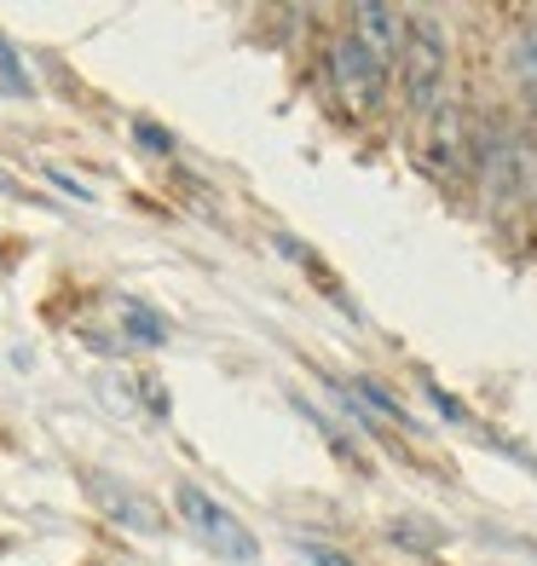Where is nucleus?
Masks as SVG:
<instances>
[{"mask_svg":"<svg viewBox=\"0 0 537 566\" xmlns=\"http://www.w3.org/2000/svg\"><path fill=\"white\" fill-rule=\"evenodd\" d=\"M399 82H404V105L428 116L440 105L445 87V35L433 12H404V46H399Z\"/></svg>","mask_w":537,"mask_h":566,"instance_id":"f257e3e1","label":"nucleus"},{"mask_svg":"<svg viewBox=\"0 0 537 566\" xmlns=\"http://www.w3.org/2000/svg\"><path fill=\"white\" fill-rule=\"evenodd\" d=\"M173 503H179V514H186V526H191L220 560H238V566L261 560V544H254V532H249L225 503H214L209 492H202V485H179Z\"/></svg>","mask_w":537,"mask_h":566,"instance_id":"f03ea898","label":"nucleus"},{"mask_svg":"<svg viewBox=\"0 0 537 566\" xmlns=\"http://www.w3.org/2000/svg\"><path fill=\"white\" fill-rule=\"evenodd\" d=\"M324 75H329V93L341 98L347 116H370L376 98H381V82H388V70H376L370 53H365V46H358L352 35H336V41H329Z\"/></svg>","mask_w":537,"mask_h":566,"instance_id":"7ed1b4c3","label":"nucleus"},{"mask_svg":"<svg viewBox=\"0 0 537 566\" xmlns=\"http://www.w3.org/2000/svg\"><path fill=\"white\" fill-rule=\"evenodd\" d=\"M417 150H422L428 174H440V179H468L474 174V134L463 127V111L456 105H433L422 116Z\"/></svg>","mask_w":537,"mask_h":566,"instance_id":"20e7f679","label":"nucleus"},{"mask_svg":"<svg viewBox=\"0 0 537 566\" xmlns=\"http://www.w3.org/2000/svg\"><path fill=\"white\" fill-rule=\"evenodd\" d=\"M352 41L370 53L376 70L399 64V46H404V12L381 7V0H365V7H352Z\"/></svg>","mask_w":537,"mask_h":566,"instance_id":"39448f33","label":"nucleus"},{"mask_svg":"<svg viewBox=\"0 0 537 566\" xmlns=\"http://www.w3.org/2000/svg\"><path fill=\"white\" fill-rule=\"evenodd\" d=\"M87 492H93V503L110 514V521H122V526H134V532H162V514H157V503H145L134 485H122V480H110V474H87Z\"/></svg>","mask_w":537,"mask_h":566,"instance_id":"423d86ee","label":"nucleus"},{"mask_svg":"<svg viewBox=\"0 0 537 566\" xmlns=\"http://www.w3.org/2000/svg\"><path fill=\"white\" fill-rule=\"evenodd\" d=\"M347 399H365L376 417H388V422H399V428H417L411 410H404V405H399L388 388H381V381H370V376H352V381H347Z\"/></svg>","mask_w":537,"mask_h":566,"instance_id":"0eeeda50","label":"nucleus"},{"mask_svg":"<svg viewBox=\"0 0 537 566\" xmlns=\"http://www.w3.org/2000/svg\"><path fill=\"white\" fill-rule=\"evenodd\" d=\"M122 329H127V336H134V342H145V347H157L162 336H168V329H162V318H150V306H139V301H122Z\"/></svg>","mask_w":537,"mask_h":566,"instance_id":"6e6552de","label":"nucleus"},{"mask_svg":"<svg viewBox=\"0 0 537 566\" xmlns=\"http://www.w3.org/2000/svg\"><path fill=\"white\" fill-rule=\"evenodd\" d=\"M515 82L537 98V30H520L515 35Z\"/></svg>","mask_w":537,"mask_h":566,"instance_id":"1a4fd4ad","label":"nucleus"},{"mask_svg":"<svg viewBox=\"0 0 537 566\" xmlns=\"http://www.w3.org/2000/svg\"><path fill=\"white\" fill-rule=\"evenodd\" d=\"M0 93H12V98H30L35 93V82L23 75V64H18V53L7 41H0Z\"/></svg>","mask_w":537,"mask_h":566,"instance_id":"9d476101","label":"nucleus"},{"mask_svg":"<svg viewBox=\"0 0 537 566\" xmlns=\"http://www.w3.org/2000/svg\"><path fill=\"white\" fill-rule=\"evenodd\" d=\"M301 555L313 560V566H358L352 555H341V549H329L324 537H301Z\"/></svg>","mask_w":537,"mask_h":566,"instance_id":"9b49d317","label":"nucleus"},{"mask_svg":"<svg viewBox=\"0 0 537 566\" xmlns=\"http://www.w3.org/2000/svg\"><path fill=\"white\" fill-rule=\"evenodd\" d=\"M134 139H139L145 150H157V157H173V139L162 134L157 122H134Z\"/></svg>","mask_w":537,"mask_h":566,"instance_id":"f8f14e48","label":"nucleus"},{"mask_svg":"<svg viewBox=\"0 0 537 566\" xmlns=\"http://www.w3.org/2000/svg\"><path fill=\"white\" fill-rule=\"evenodd\" d=\"M0 191H12V179H7V174H0Z\"/></svg>","mask_w":537,"mask_h":566,"instance_id":"ddd939ff","label":"nucleus"}]
</instances>
